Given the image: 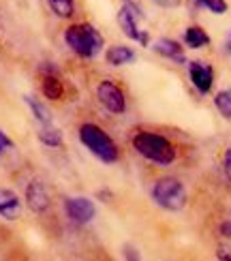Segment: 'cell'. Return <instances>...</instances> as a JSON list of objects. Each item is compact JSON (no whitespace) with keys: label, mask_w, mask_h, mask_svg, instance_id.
<instances>
[{"label":"cell","mask_w":231,"mask_h":261,"mask_svg":"<svg viewBox=\"0 0 231 261\" xmlns=\"http://www.w3.org/2000/svg\"><path fill=\"white\" fill-rule=\"evenodd\" d=\"M133 148L139 156H144L157 165H171L175 161V148L173 144L157 133H150V130H141L133 137Z\"/></svg>","instance_id":"cell-1"},{"label":"cell","mask_w":231,"mask_h":261,"mask_svg":"<svg viewBox=\"0 0 231 261\" xmlns=\"http://www.w3.org/2000/svg\"><path fill=\"white\" fill-rule=\"evenodd\" d=\"M67 45L82 58H96L103 51V37L90 24H73L64 32Z\"/></svg>","instance_id":"cell-2"},{"label":"cell","mask_w":231,"mask_h":261,"mask_svg":"<svg viewBox=\"0 0 231 261\" xmlns=\"http://www.w3.org/2000/svg\"><path fill=\"white\" fill-rule=\"evenodd\" d=\"M80 139L82 144L92 152V154L103 161V163H116L118 161V146L114 144V139L109 137L101 126H96L92 122H86L80 128Z\"/></svg>","instance_id":"cell-3"},{"label":"cell","mask_w":231,"mask_h":261,"mask_svg":"<svg viewBox=\"0 0 231 261\" xmlns=\"http://www.w3.org/2000/svg\"><path fill=\"white\" fill-rule=\"evenodd\" d=\"M152 197L161 208L169 210V212H178L186 205V189L178 178L165 176V178L157 180V184H154Z\"/></svg>","instance_id":"cell-4"},{"label":"cell","mask_w":231,"mask_h":261,"mask_svg":"<svg viewBox=\"0 0 231 261\" xmlns=\"http://www.w3.org/2000/svg\"><path fill=\"white\" fill-rule=\"evenodd\" d=\"M139 21H144V11H141L139 5L126 3L122 9H120L118 24H120V28H122L124 37H129L131 41H139V43H144V45H148V35H146V30L139 28Z\"/></svg>","instance_id":"cell-5"},{"label":"cell","mask_w":231,"mask_h":261,"mask_svg":"<svg viewBox=\"0 0 231 261\" xmlns=\"http://www.w3.org/2000/svg\"><path fill=\"white\" fill-rule=\"evenodd\" d=\"M96 94H98V101H101V105L105 107V110L109 114H124L126 110V96L122 92V88L120 86H116L114 82H101L96 88Z\"/></svg>","instance_id":"cell-6"},{"label":"cell","mask_w":231,"mask_h":261,"mask_svg":"<svg viewBox=\"0 0 231 261\" xmlns=\"http://www.w3.org/2000/svg\"><path fill=\"white\" fill-rule=\"evenodd\" d=\"M64 208H67L69 219L77 225L90 223L94 219V214H96L94 201L88 199V197H71V199H67V203H64Z\"/></svg>","instance_id":"cell-7"},{"label":"cell","mask_w":231,"mask_h":261,"mask_svg":"<svg viewBox=\"0 0 231 261\" xmlns=\"http://www.w3.org/2000/svg\"><path fill=\"white\" fill-rule=\"evenodd\" d=\"M189 75H191L193 86L201 94H208L212 90V86H214V69L208 62H201V60L191 62L189 64Z\"/></svg>","instance_id":"cell-8"},{"label":"cell","mask_w":231,"mask_h":261,"mask_svg":"<svg viewBox=\"0 0 231 261\" xmlns=\"http://www.w3.org/2000/svg\"><path fill=\"white\" fill-rule=\"evenodd\" d=\"M26 203L32 212H45L49 208V193L45 189V184L39 182V180H32L28 187H26Z\"/></svg>","instance_id":"cell-9"},{"label":"cell","mask_w":231,"mask_h":261,"mask_svg":"<svg viewBox=\"0 0 231 261\" xmlns=\"http://www.w3.org/2000/svg\"><path fill=\"white\" fill-rule=\"evenodd\" d=\"M21 214V201L15 191L0 189V216L7 221H17Z\"/></svg>","instance_id":"cell-10"},{"label":"cell","mask_w":231,"mask_h":261,"mask_svg":"<svg viewBox=\"0 0 231 261\" xmlns=\"http://www.w3.org/2000/svg\"><path fill=\"white\" fill-rule=\"evenodd\" d=\"M154 51H157L159 56H163V58L173 60L175 64H184L186 62L184 47L173 39H159L157 43H154Z\"/></svg>","instance_id":"cell-11"},{"label":"cell","mask_w":231,"mask_h":261,"mask_svg":"<svg viewBox=\"0 0 231 261\" xmlns=\"http://www.w3.org/2000/svg\"><path fill=\"white\" fill-rule=\"evenodd\" d=\"M105 60H107V64H112V67H124V64L135 60V51L126 45H114L107 49Z\"/></svg>","instance_id":"cell-12"},{"label":"cell","mask_w":231,"mask_h":261,"mask_svg":"<svg viewBox=\"0 0 231 261\" xmlns=\"http://www.w3.org/2000/svg\"><path fill=\"white\" fill-rule=\"evenodd\" d=\"M184 45L189 49H201L210 45V37L201 26H189L184 30Z\"/></svg>","instance_id":"cell-13"},{"label":"cell","mask_w":231,"mask_h":261,"mask_svg":"<svg viewBox=\"0 0 231 261\" xmlns=\"http://www.w3.org/2000/svg\"><path fill=\"white\" fill-rule=\"evenodd\" d=\"M41 90H43V94H45V99L60 101L62 94H64V86L56 75H45V77H43V84H41Z\"/></svg>","instance_id":"cell-14"},{"label":"cell","mask_w":231,"mask_h":261,"mask_svg":"<svg viewBox=\"0 0 231 261\" xmlns=\"http://www.w3.org/2000/svg\"><path fill=\"white\" fill-rule=\"evenodd\" d=\"M39 139H41V144L52 146V148H58V146H62V130L56 128L54 124H41Z\"/></svg>","instance_id":"cell-15"},{"label":"cell","mask_w":231,"mask_h":261,"mask_svg":"<svg viewBox=\"0 0 231 261\" xmlns=\"http://www.w3.org/2000/svg\"><path fill=\"white\" fill-rule=\"evenodd\" d=\"M24 99H26V105L32 110V114H35V118L41 124H52V112L45 107V103H41L39 99H35V96H24Z\"/></svg>","instance_id":"cell-16"},{"label":"cell","mask_w":231,"mask_h":261,"mask_svg":"<svg viewBox=\"0 0 231 261\" xmlns=\"http://www.w3.org/2000/svg\"><path fill=\"white\" fill-rule=\"evenodd\" d=\"M214 105H216L218 114H221L225 120H231V88H225L221 92H216Z\"/></svg>","instance_id":"cell-17"},{"label":"cell","mask_w":231,"mask_h":261,"mask_svg":"<svg viewBox=\"0 0 231 261\" xmlns=\"http://www.w3.org/2000/svg\"><path fill=\"white\" fill-rule=\"evenodd\" d=\"M49 3V9L56 13L58 17H71L75 13V3L73 0H47Z\"/></svg>","instance_id":"cell-18"},{"label":"cell","mask_w":231,"mask_h":261,"mask_svg":"<svg viewBox=\"0 0 231 261\" xmlns=\"http://www.w3.org/2000/svg\"><path fill=\"white\" fill-rule=\"evenodd\" d=\"M203 7L214 15H225L227 9H229L227 0H203Z\"/></svg>","instance_id":"cell-19"},{"label":"cell","mask_w":231,"mask_h":261,"mask_svg":"<svg viewBox=\"0 0 231 261\" xmlns=\"http://www.w3.org/2000/svg\"><path fill=\"white\" fill-rule=\"evenodd\" d=\"M9 150H13V141H11V137L5 130H0V156H5Z\"/></svg>","instance_id":"cell-20"},{"label":"cell","mask_w":231,"mask_h":261,"mask_svg":"<svg viewBox=\"0 0 231 261\" xmlns=\"http://www.w3.org/2000/svg\"><path fill=\"white\" fill-rule=\"evenodd\" d=\"M223 169H225L227 180L231 182V148L225 152V156H223Z\"/></svg>","instance_id":"cell-21"},{"label":"cell","mask_w":231,"mask_h":261,"mask_svg":"<svg viewBox=\"0 0 231 261\" xmlns=\"http://www.w3.org/2000/svg\"><path fill=\"white\" fill-rule=\"evenodd\" d=\"M154 5H159L163 9H173V7H178L180 5V0H152Z\"/></svg>","instance_id":"cell-22"},{"label":"cell","mask_w":231,"mask_h":261,"mask_svg":"<svg viewBox=\"0 0 231 261\" xmlns=\"http://www.w3.org/2000/svg\"><path fill=\"white\" fill-rule=\"evenodd\" d=\"M216 257L218 259H225V261H231V246H218Z\"/></svg>","instance_id":"cell-23"},{"label":"cell","mask_w":231,"mask_h":261,"mask_svg":"<svg viewBox=\"0 0 231 261\" xmlns=\"http://www.w3.org/2000/svg\"><path fill=\"white\" fill-rule=\"evenodd\" d=\"M221 236L227 238V240H231V221H225L221 225Z\"/></svg>","instance_id":"cell-24"},{"label":"cell","mask_w":231,"mask_h":261,"mask_svg":"<svg viewBox=\"0 0 231 261\" xmlns=\"http://www.w3.org/2000/svg\"><path fill=\"white\" fill-rule=\"evenodd\" d=\"M124 257H126V259H135V261H137V259H141V255H137L135 248H129V246L124 248Z\"/></svg>","instance_id":"cell-25"},{"label":"cell","mask_w":231,"mask_h":261,"mask_svg":"<svg viewBox=\"0 0 231 261\" xmlns=\"http://www.w3.org/2000/svg\"><path fill=\"white\" fill-rule=\"evenodd\" d=\"M195 3H197V5H199V7H203V0H195Z\"/></svg>","instance_id":"cell-26"}]
</instances>
